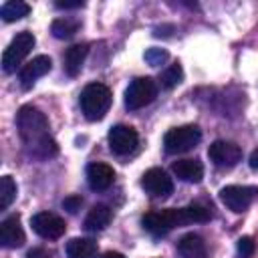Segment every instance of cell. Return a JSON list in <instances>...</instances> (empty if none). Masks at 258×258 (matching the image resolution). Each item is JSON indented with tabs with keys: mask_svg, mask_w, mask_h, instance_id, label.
<instances>
[{
	"mask_svg": "<svg viewBox=\"0 0 258 258\" xmlns=\"http://www.w3.org/2000/svg\"><path fill=\"white\" fill-rule=\"evenodd\" d=\"M16 127H18L20 139L24 141V145L30 149L32 155L46 159L58 153L56 141L48 135V119L36 107L32 105L20 107L16 115Z\"/></svg>",
	"mask_w": 258,
	"mask_h": 258,
	"instance_id": "cell-1",
	"label": "cell"
},
{
	"mask_svg": "<svg viewBox=\"0 0 258 258\" xmlns=\"http://www.w3.org/2000/svg\"><path fill=\"white\" fill-rule=\"evenodd\" d=\"M210 212L204 206H185V208H169L161 212H149L141 218L143 228L153 236H165L169 230L196 224V222H208Z\"/></svg>",
	"mask_w": 258,
	"mask_h": 258,
	"instance_id": "cell-2",
	"label": "cell"
},
{
	"mask_svg": "<svg viewBox=\"0 0 258 258\" xmlns=\"http://www.w3.org/2000/svg\"><path fill=\"white\" fill-rule=\"evenodd\" d=\"M111 91L107 85L103 83H89L83 91H81V97H79V103H81V111L83 115L89 119V121H99L105 117V113L109 111L111 107Z\"/></svg>",
	"mask_w": 258,
	"mask_h": 258,
	"instance_id": "cell-3",
	"label": "cell"
},
{
	"mask_svg": "<svg viewBox=\"0 0 258 258\" xmlns=\"http://www.w3.org/2000/svg\"><path fill=\"white\" fill-rule=\"evenodd\" d=\"M34 42H36V38H34L32 32H28V30L18 32L2 52V69H4V73H14L18 69V64L28 56V52L34 46Z\"/></svg>",
	"mask_w": 258,
	"mask_h": 258,
	"instance_id": "cell-4",
	"label": "cell"
},
{
	"mask_svg": "<svg viewBox=\"0 0 258 258\" xmlns=\"http://www.w3.org/2000/svg\"><path fill=\"white\" fill-rule=\"evenodd\" d=\"M202 139V131L198 125H181L175 129H169L163 137V147L167 153L175 155V153H183L189 151L191 147H196Z\"/></svg>",
	"mask_w": 258,
	"mask_h": 258,
	"instance_id": "cell-5",
	"label": "cell"
},
{
	"mask_svg": "<svg viewBox=\"0 0 258 258\" xmlns=\"http://www.w3.org/2000/svg\"><path fill=\"white\" fill-rule=\"evenodd\" d=\"M155 95H157L155 81L149 77H137L125 89V107L129 111L143 109L145 105H149L155 99Z\"/></svg>",
	"mask_w": 258,
	"mask_h": 258,
	"instance_id": "cell-6",
	"label": "cell"
},
{
	"mask_svg": "<svg viewBox=\"0 0 258 258\" xmlns=\"http://www.w3.org/2000/svg\"><path fill=\"white\" fill-rule=\"evenodd\" d=\"M256 196H258V187L254 185H226L220 189V202L234 214L244 212L254 202Z\"/></svg>",
	"mask_w": 258,
	"mask_h": 258,
	"instance_id": "cell-7",
	"label": "cell"
},
{
	"mask_svg": "<svg viewBox=\"0 0 258 258\" xmlns=\"http://www.w3.org/2000/svg\"><path fill=\"white\" fill-rule=\"evenodd\" d=\"M30 226H32V230H34L40 238H44V240H56V238H60V236L64 234V230H67L64 220H62L60 216L52 214V212H38V214H34V216L30 218Z\"/></svg>",
	"mask_w": 258,
	"mask_h": 258,
	"instance_id": "cell-8",
	"label": "cell"
},
{
	"mask_svg": "<svg viewBox=\"0 0 258 258\" xmlns=\"http://www.w3.org/2000/svg\"><path fill=\"white\" fill-rule=\"evenodd\" d=\"M208 157L210 161L216 165V167H222V169H230L234 167L240 159H242V149L240 145L232 143V141H214L210 147H208Z\"/></svg>",
	"mask_w": 258,
	"mask_h": 258,
	"instance_id": "cell-9",
	"label": "cell"
},
{
	"mask_svg": "<svg viewBox=\"0 0 258 258\" xmlns=\"http://www.w3.org/2000/svg\"><path fill=\"white\" fill-rule=\"evenodd\" d=\"M139 143V135L129 125H115L109 131V147L115 155H127L131 153Z\"/></svg>",
	"mask_w": 258,
	"mask_h": 258,
	"instance_id": "cell-10",
	"label": "cell"
},
{
	"mask_svg": "<svg viewBox=\"0 0 258 258\" xmlns=\"http://www.w3.org/2000/svg\"><path fill=\"white\" fill-rule=\"evenodd\" d=\"M141 187L153 198H167L173 191V181L161 167H151L143 173Z\"/></svg>",
	"mask_w": 258,
	"mask_h": 258,
	"instance_id": "cell-11",
	"label": "cell"
},
{
	"mask_svg": "<svg viewBox=\"0 0 258 258\" xmlns=\"http://www.w3.org/2000/svg\"><path fill=\"white\" fill-rule=\"evenodd\" d=\"M50 69H52L50 56H46V54L34 56L30 62H26V64L20 69V85H22V89H30V87H32L40 77H44Z\"/></svg>",
	"mask_w": 258,
	"mask_h": 258,
	"instance_id": "cell-12",
	"label": "cell"
},
{
	"mask_svg": "<svg viewBox=\"0 0 258 258\" xmlns=\"http://www.w3.org/2000/svg\"><path fill=\"white\" fill-rule=\"evenodd\" d=\"M24 240H26V236L20 226V216L12 214V216L4 218L0 224V244L4 248H20L24 244Z\"/></svg>",
	"mask_w": 258,
	"mask_h": 258,
	"instance_id": "cell-13",
	"label": "cell"
},
{
	"mask_svg": "<svg viewBox=\"0 0 258 258\" xmlns=\"http://www.w3.org/2000/svg\"><path fill=\"white\" fill-rule=\"evenodd\" d=\"M115 179V171L111 165L107 163H101V161H95L87 167V183L91 189L95 191H103L107 189Z\"/></svg>",
	"mask_w": 258,
	"mask_h": 258,
	"instance_id": "cell-14",
	"label": "cell"
},
{
	"mask_svg": "<svg viewBox=\"0 0 258 258\" xmlns=\"http://www.w3.org/2000/svg\"><path fill=\"white\" fill-rule=\"evenodd\" d=\"M171 171L177 179L187 183H198L204 177V165L198 159H177L171 165Z\"/></svg>",
	"mask_w": 258,
	"mask_h": 258,
	"instance_id": "cell-15",
	"label": "cell"
},
{
	"mask_svg": "<svg viewBox=\"0 0 258 258\" xmlns=\"http://www.w3.org/2000/svg\"><path fill=\"white\" fill-rule=\"evenodd\" d=\"M111 220H113V210L109 206L97 204L89 210V214L85 218V230L87 232H101L111 224Z\"/></svg>",
	"mask_w": 258,
	"mask_h": 258,
	"instance_id": "cell-16",
	"label": "cell"
},
{
	"mask_svg": "<svg viewBox=\"0 0 258 258\" xmlns=\"http://www.w3.org/2000/svg\"><path fill=\"white\" fill-rule=\"evenodd\" d=\"M177 252L181 258H206V244L198 234H185L177 242Z\"/></svg>",
	"mask_w": 258,
	"mask_h": 258,
	"instance_id": "cell-17",
	"label": "cell"
},
{
	"mask_svg": "<svg viewBox=\"0 0 258 258\" xmlns=\"http://www.w3.org/2000/svg\"><path fill=\"white\" fill-rule=\"evenodd\" d=\"M87 52H89L87 44H73V46L67 48V52H64V73L69 77H77L81 73V67L87 58Z\"/></svg>",
	"mask_w": 258,
	"mask_h": 258,
	"instance_id": "cell-18",
	"label": "cell"
},
{
	"mask_svg": "<svg viewBox=\"0 0 258 258\" xmlns=\"http://www.w3.org/2000/svg\"><path fill=\"white\" fill-rule=\"evenodd\" d=\"M67 256L69 258H95L97 242L91 238H73L67 242Z\"/></svg>",
	"mask_w": 258,
	"mask_h": 258,
	"instance_id": "cell-19",
	"label": "cell"
},
{
	"mask_svg": "<svg viewBox=\"0 0 258 258\" xmlns=\"http://www.w3.org/2000/svg\"><path fill=\"white\" fill-rule=\"evenodd\" d=\"M30 12V6L22 0H8L0 6V16L4 22H14V20H20L24 16H28Z\"/></svg>",
	"mask_w": 258,
	"mask_h": 258,
	"instance_id": "cell-20",
	"label": "cell"
},
{
	"mask_svg": "<svg viewBox=\"0 0 258 258\" xmlns=\"http://www.w3.org/2000/svg\"><path fill=\"white\" fill-rule=\"evenodd\" d=\"M77 30H79V22L71 18H56L50 24V32L54 38H71L77 34Z\"/></svg>",
	"mask_w": 258,
	"mask_h": 258,
	"instance_id": "cell-21",
	"label": "cell"
},
{
	"mask_svg": "<svg viewBox=\"0 0 258 258\" xmlns=\"http://www.w3.org/2000/svg\"><path fill=\"white\" fill-rule=\"evenodd\" d=\"M16 181L10 175H2L0 179V210H8L10 204L16 200Z\"/></svg>",
	"mask_w": 258,
	"mask_h": 258,
	"instance_id": "cell-22",
	"label": "cell"
},
{
	"mask_svg": "<svg viewBox=\"0 0 258 258\" xmlns=\"http://www.w3.org/2000/svg\"><path fill=\"white\" fill-rule=\"evenodd\" d=\"M159 81H161V87H163V89H173V87H177V85L183 81V69H181V64H179V62L169 64V67L161 73Z\"/></svg>",
	"mask_w": 258,
	"mask_h": 258,
	"instance_id": "cell-23",
	"label": "cell"
},
{
	"mask_svg": "<svg viewBox=\"0 0 258 258\" xmlns=\"http://www.w3.org/2000/svg\"><path fill=\"white\" fill-rule=\"evenodd\" d=\"M145 60L151 64V67H161L167 58H169V54H167V50L165 48H157V46H151V48H147L145 50Z\"/></svg>",
	"mask_w": 258,
	"mask_h": 258,
	"instance_id": "cell-24",
	"label": "cell"
},
{
	"mask_svg": "<svg viewBox=\"0 0 258 258\" xmlns=\"http://www.w3.org/2000/svg\"><path fill=\"white\" fill-rule=\"evenodd\" d=\"M236 250H238V254H240L242 258H250V256L254 254V240L248 238V236L240 238L238 244H236Z\"/></svg>",
	"mask_w": 258,
	"mask_h": 258,
	"instance_id": "cell-25",
	"label": "cell"
},
{
	"mask_svg": "<svg viewBox=\"0 0 258 258\" xmlns=\"http://www.w3.org/2000/svg\"><path fill=\"white\" fill-rule=\"evenodd\" d=\"M83 206V198L81 196H69L62 200V208L69 212V214H77Z\"/></svg>",
	"mask_w": 258,
	"mask_h": 258,
	"instance_id": "cell-26",
	"label": "cell"
},
{
	"mask_svg": "<svg viewBox=\"0 0 258 258\" xmlns=\"http://www.w3.org/2000/svg\"><path fill=\"white\" fill-rule=\"evenodd\" d=\"M56 8H62V10H71V8H83L85 2L83 0H64V2H54Z\"/></svg>",
	"mask_w": 258,
	"mask_h": 258,
	"instance_id": "cell-27",
	"label": "cell"
},
{
	"mask_svg": "<svg viewBox=\"0 0 258 258\" xmlns=\"http://www.w3.org/2000/svg\"><path fill=\"white\" fill-rule=\"evenodd\" d=\"M250 167L252 169H258V147L250 153Z\"/></svg>",
	"mask_w": 258,
	"mask_h": 258,
	"instance_id": "cell-28",
	"label": "cell"
},
{
	"mask_svg": "<svg viewBox=\"0 0 258 258\" xmlns=\"http://www.w3.org/2000/svg\"><path fill=\"white\" fill-rule=\"evenodd\" d=\"M99 258H125V256L119 254V252H105V254H101Z\"/></svg>",
	"mask_w": 258,
	"mask_h": 258,
	"instance_id": "cell-29",
	"label": "cell"
}]
</instances>
